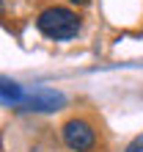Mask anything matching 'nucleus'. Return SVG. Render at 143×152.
<instances>
[{"label": "nucleus", "mask_w": 143, "mask_h": 152, "mask_svg": "<svg viewBox=\"0 0 143 152\" xmlns=\"http://www.w3.org/2000/svg\"><path fill=\"white\" fill-rule=\"evenodd\" d=\"M124 152H143V133H138V136L127 144V149H124Z\"/></svg>", "instance_id": "5"}, {"label": "nucleus", "mask_w": 143, "mask_h": 152, "mask_svg": "<svg viewBox=\"0 0 143 152\" xmlns=\"http://www.w3.org/2000/svg\"><path fill=\"white\" fill-rule=\"evenodd\" d=\"M0 100L11 102V105H20L25 100V88L11 77H0Z\"/></svg>", "instance_id": "4"}, {"label": "nucleus", "mask_w": 143, "mask_h": 152, "mask_svg": "<svg viewBox=\"0 0 143 152\" xmlns=\"http://www.w3.org/2000/svg\"><path fill=\"white\" fill-rule=\"evenodd\" d=\"M25 111H39V113H52V111H61L66 105V94L55 91L50 86H36L33 91L25 94V100L20 102Z\"/></svg>", "instance_id": "3"}, {"label": "nucleus", "mask_w": 143, "mask_h": 152, "mask_svg": "<svg viewBox=\"0 0 143 152\" xmlns=\"http://www.w3.org/2000/svg\"><path fill=\"white\" fill-rule=\"evenodd\" d=\"M69 3H72V6H85L88 0H69Z\"/></svg>", "instance_id": "6"}, {"label": "nucleus", "mask_w": 143, "mask_h": 152, "mask_svg": "<svg viewBox=\"0 0 143 152\" xmlns=\"http://www.w3.org/2000/svg\"><path fill=\"white\" fill-rule=\"evenodd\" d=\"M36 28L52 42H69L80 33V17L64 6H50L36 17Z\"/></svg>", "instance_id": "1"}, {"label": "nucleus", "mask_w": 143, "mask_h": 152, "mask_svg": "<svg viewBox=\"0 0 143 152\" xmlns=\"http://www.w3.org/2000/svg\"><path fill=\"white\" fill-rule=\"evenodd\" d=\"M61 136H64V144L72 152H88L96 144V133L85 119H69L61 127Z\"/></svg>", "instance_id": "2"}, {"label": "nucleus", "mask_w": 143, "mask_h": 152, "mask_svg": "<svg viewBox=\"0 0 143 152\" xmlns=\"http://www.w3.org/2000/svg\"><path fill=\"white\" fill-rule=\"evenodd\" d=\"M3 14H6V3L0 0V17H3Z\"/></svg>", "instance_id": "7"}]
</instances>
